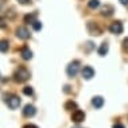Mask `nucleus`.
Wrapping results in <instances>:
<instances>
[{
	"mask_svg": "<svg viewBox=\"0 0 128 128\" xmlns=\"http://www.w3.org/2000/svg\"><path fill=\"white\" fill-rule=\"evenodd\" d=\"M14 80H15L16 82H19V84L26 82L27 80H30V72L27 70L26 68H19L18 70L14 73Z\"/></svg>",
	"mask_w": 128,
	"mask_h": 128,
	"instance_id": "nucleus-1",
	"label": "nucleus"
},
{
	"mask_svg": "<svg viewBox=\"0 0 128 128\" xmlns=\"http://www.w3.org/2000/svg\"><path fill=\"white\" fill-rule=\"evenodd\" d=\"M80 65H81V62H80V61H73V62H70V64L68 65V68H66V74H68L70 78H73V77H76V76H77L78 70H80Z\"/></svg>",
	"mask_w": 128,
	"mask_h": 128,
	"instance_id": "nucleus-2",
	"label": "nucleus"
},
{
	"mask_svg": "<svg viewBox=\"0 0 128 128\" xmlns=\"http://www.w3.org/2000/svg\"><path fill=\"white\" fill-rule=\"evenodd\" d=\"M6 101H7V105L11 109H16V108H19V105H20V98H19V96H16V94H10Z\"/></svg>",
	"mask_w": 128,
	"mask_h": 128,
	"instance_id": "nucleus-3",
	"label": "nucleus"
},
{
	"mask_svg": "<svg viewBox=\"0 0 128 128\" xmlns=\"http://www.w3.org/2000/svg\"><path fill=\"white\" fill-rule=\"evenodd\" d=\"M16 36L19 38V39H22V40H27V39H30L31 38V34H30V31L26 28V27H23V26H20L16 28Z\"/></svg>",
	"mask_w": 128,
	"mask_h": 128,
	"instance_id": "nucleus-4",
	"label": "nucleus"
},
{
	"mask_svg": "<svg viewBox=\"0 0 128 128\" xmlns=\"http://www.w3.org/2000/svg\"><path fill=\"white\" fill-rule=\"evenodd\" d=\"M86 28H88V31H89L90 35H101V32H102L101 28L97 26V23H94V22H88Z\"/></svg>",
	"mask_w": 128,
	"mask_h": 128,
	"instance_id": "nucleus-5",
	"label": "nucleus"
},
{
	"mask_svg": "<svg viewBox=\"0 0 128 128\" xmlns=\"http://www.w3.org/2000/svg\"><path fill=\"white\" fill-rule=\"evenodd\" d=\"M109 31L112 34H115V35H120V34H123V31H124L123 23L122 22H113L112 24L109 26Z\"/></svg>",
	"mask_w": 128,
	"mask_h": 128,
	"instance_id": "nucleus-6",
	"label": "nucleus"
},
{
	"mask_svg": "<svg viewBox=\"0 0 128 128\" xmlns=\"http://www.w3.org/2000/svg\"><path fill=\"white\" fill-rule=\"evenodd\" d=\"M36 113V108L31 104H27V105L23 108V116L24 117H34Z\"/></svg>",
	"mask_w": 128,
	"mask_h": 128,
	"instance_id": "nucleus-7",
	"label": "nucleus"
},
{
	"mask_svg": "<svg viewBox=\"0 0 128 128\" xmlns=\"http://www.w3.org/2000/svg\"><path fill=\"white\" fill-rule=\"evenodd\" d=\"M72 120H73L74 123H82L85 120V112H82V110H74V113L72 115Z\"/></svg>",
	"mask_w": 128,
	"mask_h": 128,
	"instance_id": "nucleus-8",
	"label": "nucleus"
},
{
	"mask_svg": "<svg viewBox=\"0 0 128 128\" xmlns=\"http://www.w3.org/2000/svg\"><path fill=\"white\" fill-rule=\"evenodd\" d=\"M82 77H84L85 80H90L94 77V69H93L92 66H84V69H82Z\"/></svg>",
	"mask_w": 128,
	"mask_h": 128,
	"instance_id": "nucleus-9",
	"label": "nucleus"
},
{
	"mask_svg": "<svg viewBox=\"0 0 128 128\" xmlns=\"http://www.w3.org/2000/svg\"><path fill=\"white\" fill-rule=\"evenodd\" d=\"M20 55H22V58L24 61H30L31 58H32V51H31L27 46L22 47V50H20Z\"/></svg>",
	"mask_w": 128,
	"mask_h": 128,
	"instance_id": "nucleus-10",
	"label": "nucleus"
},
{
	"mask_svg": "<svg viewBox=\"0 0 128 128\" xmlns=\"http://www.w3.org/2000/svg\"><path fill=\"white\" fill-rule=\"evenodd\" d=\"M92 105L94 106L96 109H100L104 106V98L101 96H94V97L92 98Z\"/></svg>",
	"mask_w": 128,
	"mask_h": 128,
	"instance_id": "nucleus-11",
	"label": "nucleus"
},
{
	"mask_svg": "<svg viewBox=\"0 0 128 128\" xmlns=\"http://www.w3.org/2000/svg\"><path fill=\"white\" fill-rule=\"evenodd\" d=\"M97 51H98V55H101V57H104V55L108 54V51H109V44H108V42H102L101 46H100V49H98Z\"/></svg>",
	"mask_w": 128,
	"mask_h": 128,
	"instance_id": "nucleus-12",
	"label": "nucleus"
},
{
	"mask_svg": "<svg viewBox=\"0 0 128 128\" xmlns=\"http://www.w3.org/2000/svg\"><path fill=\"white\" fill-rule=\"evenodd\" d=\"M23 19H24V23H27V24H32L36 20V14H27Z\"/></svg>",
	"mask_w": 128,
	"mask_h": 128,
	"instance_id": "nucleus-13",
	"label": "nucleus"
},
{
	"mask_svg": "<svg viewBox=\"0 0 128 128\" xmlns=\"http://www.w3.org/2000/svg\"><path fill=\"white\" fill-rule=\"evenodd\" d=\"M113 12H115V8H113L112 6H105L101 11V15L102 16H110Z\"/></svg>",
	"mask_w": 128,
	"mask_h": 128,
	"instance_id": "nucleus-14",
	"label": "nucleus"
},
{
	"mask_svg": "<svg viewBox=\"0 0 128 128\" xmlns=\"http://www.w3.org/2000/svg\"><path fill=\"white\" fill-rule=\"evenodd\" d=\"M10 49V43H8V40L7 39H3V40H0V53H7Z\"/></svg>",
	"mask_w": 128,
	"mask_h": 128,
	"instance_id": "nucleus-15",
	"label": "nucleus"
},
{
	"mask_svg": "<svg viewBox=\"0 0 128 128\" xmlns=\"http://www.w3.org/2000/svg\"><path fill=\"white\" fill-rule=\"evenodd\" d=\"M65 109H66V110H73V109H77V102L73 101V100H69V101L65 102Z\"/></svg>",
	"mask_w": 128,
	"mask_h": 128,
	"instance_id": "nucleus-16",
	"label": "nucleus"
},
{
	"mask_svg": "<svg viewBox=\"0 0 128 128\" xmlns=\"http://www.w3.org/2000/svg\"><path fill=\"white\" fill-rule=\"evenodd\" d=\"M88 7L90 10H96L100 7V0H89L88 2Z\"/></svg>",
	"mask_w": 128,
	"mask_h": 128,
	"instance_id": "nucleus-17",
	"label": "nucleus"
},
{
	"mask_svg": "<svg viewBox=\"0 0 128 128\" xmlns=\"http://www.w3.org/2000/svg\"><path fill=\"white\" fill-rule=\"evenodd\" d=\"M23 94H26V96H32V94H34V89L31 88V86H24V88H23Z\"/></svg>",
	"mask_w": 128,
	"mask_h": 128,
	"instance_id": "nucleus-18",
	"label": "nucleus"
},
{
	"mask_svg": "<svg viewBox=\"0 0 128 128\" xmlns=\"http://www.w3.org/2000/svg\"><path fill=\"white\" fill-rule=\"evenodd\" d=\"M32 28L35 31H40L42 30V23H40L39 20H35V22L32 23Z\"/></svg>",
	"mask_w": 128,
	"mask_h": 128,
	"instance_id": "nucleus-19",
	"label": "nucleus"
},
{
	"mask_svg": "<svg viewBox=\"0 0 128 128\" xmlns=\"http://www.w3.org/2000/svg\"><path fill=\"white\" fill-rule=\"evenodd\" d=\"M85 51L86 53H90V51L94 49V44H93V42H90V40H89V42H86V44H85Z\"/></svg>",
	"mask_w": 128,
	"mask_h": 128,
	"instance_id": "nucleus-20",
	"label": "nucleus"
},
{
	"mask_svg": "<svg viewBox=\"0 0 128 128\" xmlns=\"http://www.w3.org/2000/svg\"><path fill=\"white\" fill-rule=\"evenodd\" d=\"M6 27H7L6 19L4 18H0V28H6Z\"/></svg>",
	"mask_w": 128,
	"mask_h": 128,
	"instance_id": "nucleus-21",
	"label": "nucleus"
},
{
	"mask_svg": "<svg viewBox=\"0 0 128 128\" xmlns=\"http://www.w3.org/2000/svg\"><path fill=\"white\" fill-rule=\"evenodd\" d=\"M64 92H65V93H70V92H72V89H70V85H65V88H64Z\"/></svg>",
	"mask_w": 128,
	"mask_h": 128,
	"instance_id": "nucleus-22",
	"label": "nucleus"
},
{
	"mask_svg": "<svg viewBox=\"0 0 128 128\" xmlns=\"http://www.w3.org/2000/svg\"><path fill=\"white\" fill-rule=\"evenodd\" d=\"M18 2L20 3V4H30L31 0H18Z\"/></svg>",
	"mask_w": 128,
	"mask_h": 128,
	"instance_id": "nucleus-23",
	"label": "nucleus"
},
{
	"mask_svg": "<svg viewBox=\"0 0 128 128\" xmlns=\"http://www.w3.org/2000/svg\"><path fill=\"white\" fill-rule=\"evenodd\" d=\"M112 128H126V127H124L123 124H120V123H116V124H115V126H113Z\"/></svg>",
	"mask_w": 128,
	"mask_h": 128,
	"instance_id": "nucleus-24",
	"label": "nucleus"
},
{
	"mask_svg": "<svg viewBox=\"0 0 128 128\" xmlns=\"http://www.w3.org/2000/svg\"><path fill=\"white\" fill-rule=\"evenodd\" d=\"M123 46H124V47H127V49H128V36H127L126 39L123 40Z\"/></svg>",
	"mask_w": 128,
	"mask_h": 128,
	"instance_id": "nucleus-25",
	"label": "nucleus"
},
{
	"mask_svg": "<svg viewBox=\"0 0 128 128\" xmlns=\"http://www.w3.org/2000/svg\"><path fill=\"white\" fill-rule=\"evenodd\" d=\"M23 128H38V127L35 126V124H27V126H24Z\"/></svg>",
	"mask_w": 128,
	"mask_h": 128,
	"instance_id": "nucleus-26",
	"label": "nucleus"
},
{
	"mask_svg": "<svg viewBox=\"0 0 128 128\" xmlns=\"http://www.w3.org/2000/svg\"><path fill=\"white\" fill-rule=\"evenodd\" d=\"M120 3H122L123 6H128V0H119Z\"/></svg>",
	"mask_w": 128,
	"mask_h": 128,
	"instance_id": "nucleus-27",
	"label": "nucleus"
},
{
	"mask_svg": "<svg viewBox=\"0 0 128 128\" xmlns=\"http://www.w3.org/2000/svg\"><path fill=\"white\" fill-rule=\"evenodd\" d=\"M72 128H82V127H78V126H77V127H72Z\"/></svg>",
	"mask_w": 128,
	"mask_h": 128,
	"instance_id": "nucleus-28",
	"label": "nucleus"
},
{
	"mask_svg": "<svg viewBox=\"0 0 128 128\" xmlns=\"http://www.w3.org/2000/svg\"><path fill=\"white\" fill-rule=\"evenodd\" d=\"M0 8H2V6H0Z\"/></svg>",
	"mask_w": 128,
	"mask_h": 128,
	"instance_id": "nucleus-29",
	"label": "nucleus"
}]
</instances>
